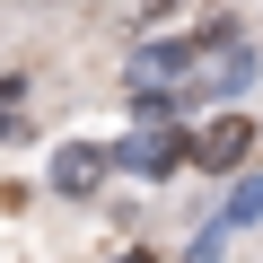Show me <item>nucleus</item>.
I'll return each instance as SVG.
<instances>
[{
	"label": "nucleus",
	"mask_w": 263,
	"mask_h": 263,
	"mask_svg": "<svg viewBox=\"0 0 263 263\" xmlns=\"http://www.w3.org/2000/svg\"><path fill=\"white\" fill-rule=\"evenodd\" d=\"M123 263H149V254H123Z\"/></svg>",
	"instance_id": "obj_3"
},
{
	"label": "nucleus",
	"mask_w": 263,
	"mask_h": 263,
	"mask_svg": "<svg viewBox=\"0 0 263 263\" xmlns=\"http://www.w3.org/2000/svg\"><path fill=\"white\" fill-rule=\"evenodd\" d=\"M246 149H254V123H246V114H219L202 141H193V167H202V176H228Z\"/></svg>",
	"instance_id": "obj_1"
},
{
	"label": "nucleus",
	"mask_w": 263,
	"mask_h": 263,
	"mask_svg": "<svg viewBox=\"0 0 263 263\" xmlns=\"http://www.w3.org/2000/svg\"><path fill=\"white\" fill-rule=\"evenodd\" d=\"M105 167H114V149H88V141H79V149H62V158H53V184H62V193H97V176H105Z\"/></svg>",
	"instance_id": "obj_2"
}]
</instances>
